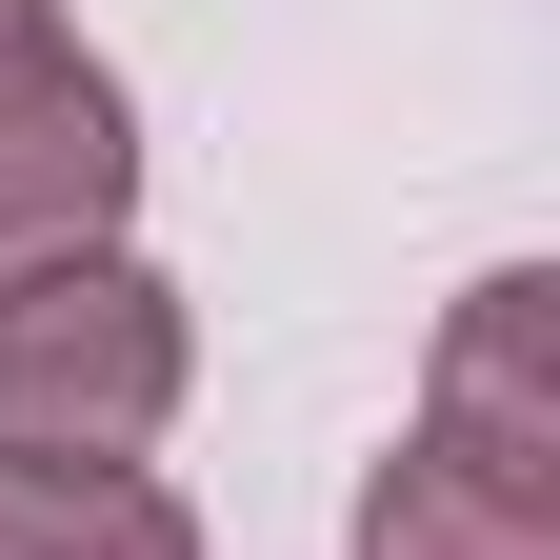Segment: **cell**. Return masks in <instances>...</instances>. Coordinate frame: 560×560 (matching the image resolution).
Here are the masks:
<instances>
[{"label": "cell", "instance_id": "277c9868", "mask_svg": "<svg viewBox=\"0 0 560 560\" xmlns=\"http://www.w3.org/2000/svg\"><path fill=\"white\" fill-rule=\"evenodd\" d=\"M340 560H560V480H501L460 441H400L361 460V521H340Z\"/></svg>", "mask_w": 560, "mask_h": 560}, {"label": "cell", "instance_id": "3957f363", "mask_svg": "<svg viewBox=\"0 0 560 560\" xmlns=\"http://www.w3.org/2000/svg\"><path fill=\"white\" fill-rule=\"evenodd\" d=\"M420 441L501 460V480H560V280L501 260L441 301V361H420Z\"/></svg>", "mask_w": 560, "mask_h": 560}, {"label": "cell", "instance_id": "7a4b0ae2", "mask_svg": "<svg viewBox=\"0 0 560 560\" xmlns=\"http://www.w3.org/2000/svg\"><path fill=\"white\" fill-rule=\"evenodd\" d=\"M140 221V101H120V60L60 21L0 60V280H40V260H101Z\"/></svg>", "mask_w": 560, "mask_h": 560}, {"label": "cell", "instance_id": "6da1fadb", "mask_svg": "<svg viewBox=\"0 0 560 560\" xmlns=\"http://www.w3.org/2000/svg\"><path fill=\"white\" fill-rule=\"evenodd\" d=\"M180 381H200V320L140 241L0 280V460H140L180 420Z\"/></svg>", "mask_w": 560, "mask_h": 560}, {"label": "cell", "instance_id": "5b68a950", "mask_svg": "<svg viewBox=\"0 0 560 560\" xmlns=\"http://www.w3.org/2000/svg\"><path fill=\"white\" fill-rule=\"evenodd\" d=\"M0 560H200L161 460H0Z\"/></svg>", "mask_w": 560, "mask_h": 560}, {"label": "cell", "instance_id": "8992f818", "mask_svg": "<svg viewBox=\"0 0 560 560\" xmlns=\"http://www.w3.org/2000/svg\"><path fill=\"white\" fill-rule=\"evenodd\" d=\"M21 40H60V0H0V60H21Z\"/></svg>", "mask_w": 560, "mask_h": 560}]
</instances>
